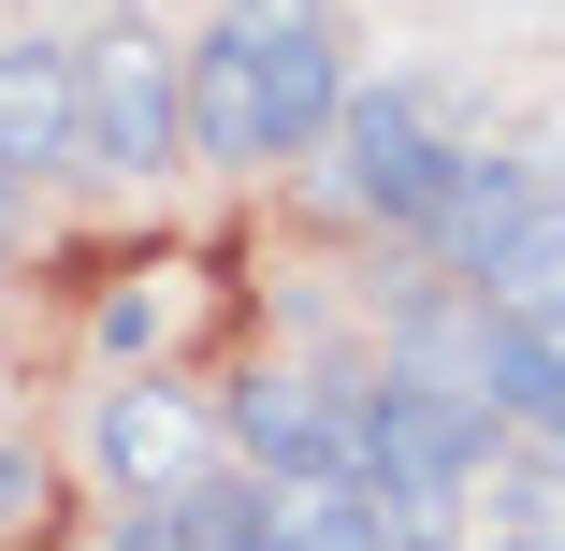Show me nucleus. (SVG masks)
I'll use <instances>...</instances> for the list:
<instances>
[{
	"mask_svg": "<svg viewBox=\"0 0 565 551\" xmlns=\"http://www.w3.org/2000/svg\"><path fill=\"white\" fill-rule=\"evenodd\" d=\"M449 160H465V146H449V102L377 73V87H349V117L319 131V203L333 218H377V233H420V203L449 189Z\"/></svg>",
	"mask_w": 565,
	"mask_h": 551,
	"instance_id": "nucleus-1",
	"label": "nucleus"
},
{
	"mask_svg": "<svg viewBox=\"0 0 565 551\" xmlns=\"http://www.w3.org/2000/svg\"><path fill=\"white\" fill-rule=\"evenodd\" d=\"M87 160L102 174H174L189 160V44H160V30L87 44Z\"/></svg>",
	"mask_w": 565,
	"mask_h": 551,
	"instance_id": "nucleus-2",
	"label": "nucleus"
},
{
	"mask_svg": "<svg viewBox=\"0 0 565 551\" xmlns=\"http://www.w3.org/2000/svg\"><path fill=\"white\" fill-rule=\"evenodd\" d=\"M217 435H233L262 479H333V494H363V451H377V421H363L349 378H247L217 406Z\"/></svg>",
	"mask_w": 565,
	"mask_h": 551,
	"instance_id": "nucleus-3",
	"label": "nucleus"
},
{
	"mask_svg": "<svg viewBox=\"0 0 565 551\" xmlns=\"http://www.w3.org/2000/svg\"><path fill=\"white\" fill-rule=\"evenodd\" d=\"M87 451H102V479L146 508V494H189V479H203L217 421H203L174 378H131V392H102V406H87Z\"/></svg>",
	"mask_w": 565,
	"mask_h": 551,
	"instance_id": "nucleus-4",
	"label": "nucleus"
},
{
	"mask_svg": "<svg viewBox=\"0 0 565 551\" xmlns=\"http://www.w3.org/2000/svg\"><path fill=\"white\" fill-rule=\"evenodd\" d=\"M87 160V44H0V174H73Z\"/></svg>",
	"mask_w": 565,
	"mask_h": 551,
	"instance_id": "nucleus-5",
	"label": "nucleus"
},
{
	"mask_svg": "<svg viewBox=\"0 0 565 551\" xmlns=\"http://www.w3.org/2000/svg\"><path fill=\"white\" fill-rule=\"evenodd\" d=\"M262 44V160H319V131L349 117V44L333 30H247Z\"/></svg>",
	"mask_w": 565,
	"mask_h": 551,
	"instance_id": "nucleus-6",
	"label": "nucleus"
},
{
	"mask_svg": "<svg viewBox=\"0 0 565 551\" xmlns=\"http://www.w3.org/2000/svg\"><path fill=\"white\" fill-rule=\"evenodd\" d=\"M522 203H536V174L493 160V146H465V160H449V189L420 203V233H406V247H420L435 276H479V262L508 247V218H522Z\"/></svg>",
	"mask_w": 565,
	"mask_h": 551,
	"instance_id": "nucleus-7",
	"label": "nucleus"
},
{
	"mask_svg": "<svg viewBox=\"0 0 565 551\" xmlns=\"http://www.w3.org/2000/svg\"><path fill=\"white\" fill-rule=\"evenodd\" d=\"M189 160H217V174L262 160V44H247L233 15L189 44Z\"/></svg>",
	"mask_w": 565,
	"mask_h": 551,
	"instance_id": "nucleus-8",
	"label": "nucleus"
},
{
	"mask_svg": "<svg viewBox=\"0 0 565 551\" xmlns=\"http://www.w3.org/2000/svg\"><path fill=\"white\" fill-rule=\"evenodd\" d=\"M262 551H420L377 494H333V479H262Z\"/></svg>",
	"mask_w": 565,
	"mask_h": 551,
	"instance_id": "nucleus-9",
	"label": "nucleus"
},
{
	"mask_svg": "<svg viewBox=\"0 0 565 551\" xmlns=\"http://www.w3.org/2000/svg\"><path fill=\"white\" fill-rule=\"evenodd\" d=\"M117 551H262V479H189L117 522Z\"/></svg>",
	"mask_w": 565,
	"mask_h": 551,
	"instance_id": "nucleus-10",
	"label": "nucleus"
},
{
	"mask_svg": "<svg viewBox=\"0 0 565 551\" xmlns=\"http://www.w3.org/2000/svg\"><path fill=\"white\" fill-rule=\"evenodd\" d=\"M493 319H565V189H536L522 218H508V247L465 276Z\"/></svg>",
	"mask_w": 565,
	"mask_h": 551,
	"instance_id": "nucleus-11",
	"label": "nucleus"
},
{
	"mask_svg": "<svg viewBox=\"0 0 565 551\" xmlns=\"http://www.w3.org/2000/svg\"><path fill=\"white\" fill-rule=\"evenodd\" d=\"M102 349H174V290H160V276L102 290Z\"/></svg>",
	"mask_w": 565,
	"mask_h": 551,
	"instance_id": "nucleus-12",
	"label": "nucleus"
},
{
	"mask_svg": "<svg viewBox=\"0 0 565 551\" xmlns=\"http://www.w3.org/2000/svg\"><path fill=\"white\" fill-rule=\"evenodd\" d=\"M30 522H44V451L0 435V537H30Z\"/></svg>",
	"mask_w": 565,
	"mask_h": 551,
	"instance_id": "nucleus-13",
	"label": "nucleus"
},
{
	"mask_svg": "<svg viewBox=\"0 0 565 551\" xmlns=\"http://www.w3.org/2000/svg\"><path fill=\"white\" fill-rule=\"evenodd\" d=\"M233 30H333L319 0H233Z\"/></svg>",
	"mask_w": 565,
	"mask_h": 551,
	"instance_id": "nucleus-14",
	"label": "nucleus"
},
{
	"mask_svg": "<svg viewBox=\"0 0 565 551\" xmlns=\"http://www.w3.org/2000/svg\"><path fill=\"white\" fill-rule=\"evenodd\" d=\"M522 335H536V349H551V378H565V319H522Z\"/></svg>",
	"mask_w": 565,
	"mask_h": 551,
	"instance_id": "nucleus-15",
	"label": "nucleus"
},
{
	"mask_svg": "<svg viewBox=\"0 0 565 551\" xmlns=\"http://www.w3.org/2000/svg\"><path fill=\"white\" fill-rule=\"evenodd\" d=\"M0 233H15V174H0Z\"/></svg>",
	"mask_w": 565,
	"mask_h": 551,
	"instance_id": "nucleus-16",
	"label": "nucleus"
},
{
	"mask_svg": "<svg viewBox=\"0 0 565 551\" xmlns=\"http://www.w3.org/2000/svg\"><path fill=\"white\" fill-rule=\"evenodd\" d=\"M449 551H508V537H449Z\"/></svg>",
	"mask_w": 565,
	"mask_h": 551,
	"instance_id": "nucleus-17",
	"label": "nucleus"
},
{
	"mask_svg": "<svg viewBox=\"0 0 565 551\" xmlns=\"http://www.w3.org/2000/svg\"><path fill=\"white\" fill-rule=\"evenodd\" d=\"M536 551H565V522H551V537H536Z\"/></svg>",
	"mask_w": 565,
	"mask_h": 551,
	"instance_id": "nucleus-18",
	"label": "nucleus"
},
{
	"mask_svg": "<svg viewBox=\"0 0 565 551\" xmlns=\"http://www.w3.org/2000/svg\"><path fill=\"white\" fill-rule=\"evenodd\" d=\"M102 551H117V537H102Z\"/></svg>",
	"mask_w": 565,
	"mask_h": 551,
	"instance_id": "nucleus-19",
	"label": "nucleus"
}]
</instances>
